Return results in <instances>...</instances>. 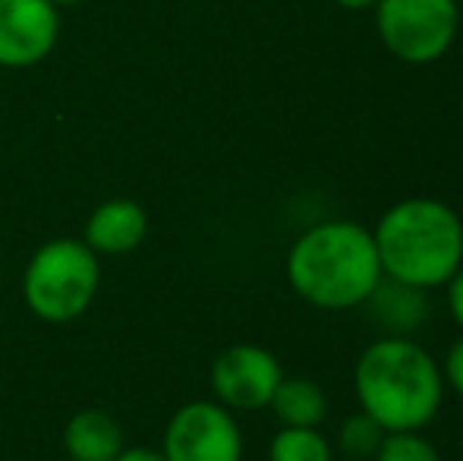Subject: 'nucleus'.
Here are the masks:
<instances>
[{
    "mask_svg": "<svg viewBox=\"0 0 463 461\" xmlns=\"http://www.w3.org/2000/svg\"><path fill=\"white\" fill-rule=\"evenodd\" d=\"M445 288H448V310H451L454 322L463 329V269L445 284Z\"/></svg>",
    "mask_w": 463,
    "mask_h": 461,
    "instance_id": "nucleus-17",
    "label": "nucleus"
},
{
    "mask_svg": "<svg viewBox=\"0 0 463 461\" xmlns=\"http://www.w3.org/2000/svg\"><path fill=\"white\" fill-rule=\"evenodd\" d=\"M161 456L167 461H243V433L224 405L189 401L167 420Z\"/></svg>",
    "mask_w": 463,
    "mask_h": 461,
    "instance_id": "nucleus-6",
    "label": "nucleus"
},
{
    "mask_svg": "<svg viewBox=\"0 0 463 461\" xmlns=\"http://www.w3.org/2000/svg\"><path fill=\"white\" fill-rule=\"evenodd\" d=\"M61 38V10L51 0H0V67L42 63Z\"/></svg>",
    "mask_w": 463,
    "mask_h": 461,
    "instance_id": "nucleus-8",
    "label": "nucleus"
},
{
    "mask_svg": "<svg viewBox=\"0 0 463 461\" xmlns=\"http://www.w3.org/2000/svg\"><path fill=\"white\" fill-rule=\"evenodd\" d=\"M384 278L372 231L360 222H322L293 240L287 253V282L318 310H354Z\"/></svg>",
    "mask_w": 463,
    "mask_h": 461,
    "instance_id": "nucleus-1",
    "label": "nucleus"
},
{
    "mask_svg": "<svg viewBox=\"0 0 463 461\" xmlns=\"http://www.w3.org/2000/svg\"><path fill=\"white\" fill-rule=\"evenodd\" d=\"M360 411L388 433L422 430L445 399L441 363L407 335H384L363 351L354 370Z\"/></svg>",
    "mask_w": 463,
    "mask_h": 461,
    "instance_id": "nucleus-2",
    "label": "nucleus"
},
{
    "mask_svg": "<svg viewBox=\"0 0 463 461\" xmlns=\"http://www.w3.org/2000/svg\"><path fill=\"white\" fill-rule=\"evenodd\" d=\"M337 6H344V10H369V6H375L378 0H335Z\"/></svg>",
    "mask_w": 463,
    "mask_h": 461,
    "instance_id": "nucleus-19",
    "label": "nucleus"
},
{
    "mask_svg": "<svg viewBox=\"0 0 463 461\" xmlns=\"http://www.w3.org/2000/svg\"><path fill=\"white\" fill-rule=\"evenodd\" d=\"M458 0H378L375 29L388 54L403 63H435L458 38Z\"/></svg>",
    "mask_w": 463,
    "mask_h": 461,
    "instance_id": "nucleus-5",
    "label": "nucleus"
},
{
    "mask_svg": "<svg viewBox=\"0 0 463 461\" xmlns=\"http://www.w3.org/2000/svg\"><path fill=\"white\" fill-rule=\"evenodd\" d=\"M384 278L420 291L445 288L463 269V222L432 197L401 199L372 231Z\"/></svg>",
    "mask_w": 463,
    "mask_h": 461,
    "instance_id": "nucleus-3",
    "label": "nucleus"
},
{
    "mask_svg": "<svg viewBox=\"0 0 463 461\" xmlns=\"http://www.w3.org/2000/svg\"><path fill=\"white\" fill-rule=\"evenodd\" d=\"M269 408L284 427H318L328 418V395L306 376H293V379L284 376Z\"/></svg>",
    "mask_w": 463,
    "mask_h": 461,
    "instance_id": "nucleus-12",
    "label": "nucleus"
},
{
    "mask_svg": "<svg viewBox=\"0 0 463 461\" xmlns=\"http://www.w3.org/2000/svg\"><path fill=\"white\" fill-rule=\"evenodd\" d=\"M51 4L61 10V6H80V4H86V0H51Z\"/></svg>",
    "mask_w": 463,
    "mask_h": 461,
    "instance_id": "nucleus-20",
    "label": "nucleus"
},
{
    "mask_svg": "<svg viewBox=\"0 0 463 461\" xmlns=\"http://www.w3.org/2000/svg\"><path fill=\"white\" fill-rule=\"evenodd\" d=\"M148 216L133 199H108L89 216L86 222V244L104 256H120L146 240Z\"/></svg>",
    "mask_w": 463,
    "mask_h": 461,
    "instance_id": "nucleus-9",
    "label": "nucleus"
},
{
    "mask_svg": "<svg viewBox=\"0 0 463 461\" xmlns=\"http://www.w3.org/2000/svg\"><path fill=\"white\" fill-rule=\"evenodd\" d=\"M372 461H441V456L429 439L420 437V430H407L388 433Z\"/></svg>",
    "mask_w": 463,
    "mask_h": 461,
    "instance_id": "nucleus-15",
    "label": "nucleus"
},
{
    "mask_svg": "<svg viewBox=\"0 0 463 461\" xmlns=\"http://www.w3.org/2000/svg\"><path fill=\"white\" fill-rule=\"evenodd\" d=\"M63 449H67L70 461H114L127 446H123L120 424L108 411L86 408L67 420Z\"/></svg>",
    "mask_w": 463,
    "mask_h": 461,
    "instance_id": "nucleus-10",
    "label": "nucleus"
},
{
    "mask_svg": "<svg viewBox=\"0 0 463 461\" xmlns=\"http://www.w3.org/2000/svg\"><path fill=\"white\" fill-rule=\"evenodd\" d=\"M269 461H335L318 427H280L269 446Z\"/></svg>",
    "mask_w": 463,
    "mask_h": 461,
    "instance_id": "nucleus-13",
    "label": "nucleus"
},
{
    "mask_svg": "<svg viewBox=\"0 0 463 461\" xmlns=\"http://www.w3.org/2000/svg\"><path fill=\"white\" fill-rule=\"evenodd\" d=\"M384 437H388V430L378 420H372L366 411H360V414H350L341 424V430H337V449L347 456V461H369L375 458Z\"/></svg>",
    "mask_w": 463,
    "mask_h": 461,
    "instance_id": "nucleus-14",
    "label": "nucleus"
},
{
    "mask_svg": "<svg viewBox=\"0 0 463 461\" xmlns=\"http://www.w3.org/2000/svg\"><path fill=\"white\" fill-rule=\"evenodd\" d=\"M441 376L448 379V386L454 389V392L463 399V339L454 341L451 351H448L445 357V367H441Z\"/></svg>",
    "mask_w": 463,
    "mask_h": 461,
    "instance_id": "nucleus-16",
    "label": "nucleus"
},
{
    "mask_svg": "<svg viewBox=\"0 0 463 461\" xmlns=\"http://www.w3.org/2000/svg\"><path fill=\"white\" fill-rule=\"evenodd\" d=\"M429 291L410 288V284H401L394 278H382L378 288L369 294V310L375 313V320L388 329L391 335H407L413 332L416 326H422L429 316Z\"/></svg>",
    "mask_w": 463,
    "mask_h": 461,
    "instance_id": "nucleus-11",
    "label": "nucleus"
},
{
    "mask_svg": "<svg viewBox=\"0 0 463 461\" xmlns=\"http://www.w3.org/2000/svg\"><path fill=\"white\" fill-rule=\"evenodd\" d=\"M114 461H167V458L161 456V452H155V449H142V446H133V449H123Z\"/></svg>",
    "mask_w": 463,
    "mask_h": 461,
    "instance_id": "nucleus-18",
    "label": "nucleus"
},
{
    "mask_svg": "<svg viewBox=\"0 0 463 461\" xmlns=\"http://www.w3.org/2000/svg\"><path fill=\"white\" fill-rule=\"evenodd\" d=\"M278 357L262 345H233L212 363V392L227 411H259L280 386Z\"/></svg>",
    "mask_w": 463,
    "mask_h": 461,
    "instance_id": "nucleus-7",
    "label": "nucleus"
},
{
    "mask_svg": "<svg viewBox=\"0 0 463 461\" xmlns=\"http://www.w3.org/2000/svg\"><path fill=\"white\" fill-rule=\"evenodd\" d=\"M101 263L86 240L61 237L38 246L23 275V297L44 322H73L92 307Z\"/></svg>",
    "mask_w": 463,
    "mask_h": 461,
    "instance_id": "nucleus-4",
    "label": "nucleus"
}]
</instances>
